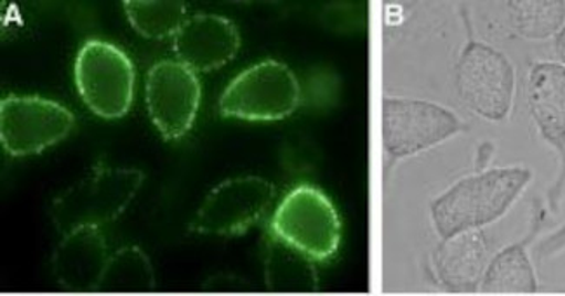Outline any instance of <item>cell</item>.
<instances>
[{
  "label": "cell",
  "instance_id": "1",
  "mask_svg": "<svg viewBox=\"0 0 565 296\" xmlns=\"http://www.w3.org/2000/svg\"><path fill=\"white\" fill-rule=\"evenodd\" d=\"M533 180L527 168L483 169L456 181L430 204L431 222L438 237L482 231L503 219Z\"/></svg>",
  "mask_w": 565,
  "mask_h": 296
},
{
  "label": "cell",
  "instance_id": "2",
  "mask_svg": "<svg viewBox=\"0 0 565 296\" xmlns=\"http://www.w3.org/2000/svg\"><path fill=\"white\" fill-rule=\"evenodd\" d=\"M143 178L140 169L108 168L98 162L87 177L54 199L50 216L56 231L66 234L119 219L136 198Z\"/></svg>",
  "mask_w": 565,
  "mask_h": 296
},
{
  "label": "cell",
  "instance_id": "3",
  "mask_svg": "<svg viewBox=\"0 0 565 296\" xmlns=\"http://www.w3.org/2000/svg\"><path fill=\"white\" fill-rule=\"evenodd\" d=\"M270 235L313 262H328L340 250V214L322 190L298 186L275 210Z\"/></svg>",
  "mask_w": 565,
  "mask_h": 296
},
{
  "label": "cell",
  "instance_id": "4",
  "mask_svg": "<svg viewBox=\"0 0 565 296\" xmlns=\"http://www.w3.org/2000/svg\"><path fill=\"white\" fill-rule=\"evenodd\" d=\"M74 77L78 95L93 114L107 120L128 114L135 99L136 71L120 47L89 39L75 59Z\"/></svg>",
  "mask_w": 565,
  "mask_h": 296
},
{
  "label": "cell",
  "instance_id": "5",
  "mask_svg": "<svg viewBox=\"0 0 565 296\" xmlns=\"http://www.w3.org/2000/svg\"><path fill=\"white\" fill-rule=\"evenodd\" d=\"M301 87L286 63L267 60L241 72L223 91L220 114L226 119L271 123L291 116Z\"/></svg>",
  "mask_w": 565,
  "mask_h": 296
},
{
  "label": "cell",
  "instance_id": "6",
  "mask_svg": "<svg viewBox=\"0 0 565 296\" xmlns=\"http://www.w3.org/2000/svg\"><path fill=\"white\" fill-rule=\"evenodd\" d=\"M459 98L482 119L500 123L515 98V68L501 51L470 39L456 63Z\"/></svg>",
  "mask_w": 565,
  "mask_h": 296
},
{
  "label": "cell",
  "instance_id": "7",
  "mask_svg": "<svg viewBox=\"0 0 565 296\" xmlns=\"http://www.w3.org/2000/svg\"><path fill=\"white\" fill-rule=\"evenodd\" d=\"M74 126V114L54 99L9 95L0 104V140L14 157L44 152L65 140Z\"/></svg>",
  "mask_w": 565,
  "mask_h": 296
},
{
  "label": "cell",
  "instance_id": "8",
  "mask_svg": "<svg viewBox=\"0 0 565 296\" xmlns=\"http://www.w3.org/2000/svg\"><path fill=\"white\" fill-rule=\"evenodd\" d=\"M277 189L262 177H237L214 187L189 225L193 234H246L267 214Z\"/></svg>",
  "mask_w": 565,
  "mask_h": 296
},
{
  "label": "cell",
  "instance_id": "9",
  "mask_svg": "<svg viewBox=\"0 0 565 296\" xmlns=\"http://www.w3.org/2000/svg\"><path fill=\"white\" fill-rule=\"evenodd\" d=\"M463 129V120L443 105L426 99H385L383 133L392 162L437 147Z\"/></svg>",
  "mask_w": 565,
  "mask_h": 296
},
{
  "label": "cell",
  "instance_id": "10",
  "mask_svg": "<svg viewBox=\"0 0 565 296\" xmlns=\"http://www.w3.org/2000/svg\"><path fill=\"white\" fill-rule=\"evenodd\" d=\"M202 87L198 72L178 62L162 60L147 74V108L164 140H180L195 124Z\"/></svg>",
  "mask_w": 565,
  "mask_h": 296
},
{
  "label": "cell",
  "instance_id": "11",
  "mask_svg": "<svg viewBox=\"0 0 565 296\" xmlns=\"http://www.w3.org/2000/svg\"><path fill=\"white\" fill-rule=\"evenodd\" d=\"M527 105L541 138L561 157V173L548 192V204L558 210L565 189V66L541 62L531 68Z\"/></svg>",
  "mask_w": 565,
  "mask_h": 296
},
{
  "label": "cell",
  "instance_id": "12",
  "mask_svg": "<svg viewBox=\"0 0 565 296\" xmlns=\"http://www.w3.org/2000/svg\"><path fill=\"white\" fill-rule=\"evenodd\" d=\"M241 50V33L234 21L217 14H193L172 38L178 62L198 74L228 65Z\"/></svg>",
  "mask_w": 565,
  "mask_h": 296
},
{
  "label": "cell",
  "instance_id": "13",
  "mask_svg": "<svg viewBox=\"0 0 565 296\" xmlns=\"http://www.w3.org/2000/svg\"><path fill=\"white\" fill-rule=\"evenodd\" d=\"M107 241L99 226H81L63 234L51 258L54 279L71 292L98 289L108 264Z\"/></svg>",
  "mask_w": 565,
  "mask_h": 296
},
{
  "label": "cell",
  "instance_id": "14",
  "mask_svg": "<svg viewBox=\"0 0 565 296\" xmlns=\"http://www.w3.org/2000/svg\"><path fill=\"white\" fill-rule=\"evenodd\" d=\"M489 262L491 246L482 231L440 239L431 253L435 276L452 293L479 292Z\"/></svg>",
  "mask_w": 565,
  "mask_h": 296
},
{
  "label": "cell",
  "instance_id": "15",
  "mask_svg": "<svg viewBox=\"0 0 565 296\" xmlns=\"http://www.w3.org/2000/svg\"><path fill=\"white\" fill-rule=\"evenodd\" d=\"M545 222V208L536 204L533 226L521 243L510 244L492 256L489 262L479 292L482 295H536L537 277L533 262L529 258L527 247L533 243L541 225Z\"/></svg>",
  "mask_w": 565,
  "mask_h": 296
},
{
  "label": "cell",
  "instance_id": "16",
  "mask_svg": "<svg viewBox=\"0 0 565 296\" xmlns=\"http://www.w3.org/2000/svg\"><path fill=\"white\" fill-rule=\"evenodd\" d=\"M265 281L271 292H313L319 286L313 260L271 235L265 255Z\"/></svg>",
  "mask_w": 565,
  "mask_h": 296
},
{
  "label": "cell",
  "instance_id": "17",
  "mask_svg": "<svg viewBox=\"0 0 565 296\" xmlns=\"http://www.w3.org/2000/svg\"><path fill=\"white\" fill-rule=\"evenodd\" d=\"M156 288L152 262L138 246L120 247L108 258L98 292L147 293Z\"/></svg>",
  "mask_w": 565,
  "mask_h": 296
},
{
  "label": "cell",
  "instance_id": "18",
  "mask_svg": "<svg viewBox=\"0 0 565 296\" xmlns=\"http://www.w3.org/2000/svg\"><path fill=\"white\" fill-rule=\"evenodd\" d=\"M124 11L136 32L147 39L174 38L189 18L181 0H126Z\"/></svg>",
  "mask_w": 565,
  "mask_h": 296
},
{
  "label": "cell",
  "instance_id": "19",
  "mask_svg": "<svg viewBox=\"0 0 565 296\" xmlns=\"http://www.w3.org/2000/svg\"><path fill=\"white\" fill-rule=\"evenodd\" d=\"M510 25L529 41L557 38L565 25L564 0H515L509 2Z\"/></svg>",
  "mask_w": 565,
  "mask_h": 296
},
{
  "label": "cell",
  "instance_id": "20",
  "mask_svg": "<svg viewBox=\"0 0 565 296\" xmlns=\"http://www.w3.org/2000/svg\"><path fill=\"white\" fill-rule=\"evenodd\" d=\"M565 250V225H562L557 232H553L552 235L541 243L537 247V256L540 258H550V256L558 255V253Z\"/></svg>",
  "mask_w": 565,
  "mask_h": 296
},
{
  "label": "cell",
  "instance_id": "21",
  "mask_svg": "<svg viewBox=\"0 0 565 296\" xmlns=\"http://www.w3.org/2000/svg\"><path fill=\"white\" fill-rule=\"evenodd\" d=\"M555 53H557L558 62L565 66V25L555 38Z\"/></svg>",
  "mask_w": 565,
  "mask_h": 296
}]
</instances>
